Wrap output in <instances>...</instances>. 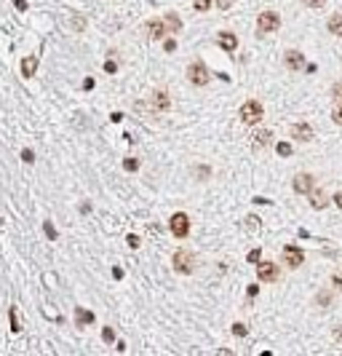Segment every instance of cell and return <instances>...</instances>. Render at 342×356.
<instances>
[{"label": "cell", "mask_w": 342, "mask_h": 356, "mask_svg": "<svg viewBox=\"0 0 342 356\" xmlns=\"http://www.w3.org/2000/svg\"><path fill=\"white\" fill-rule=\"evenodd\" d=\"M217 43H220L225 51H230V54L238 49V37H235V32H220V35H217Z\"/></svg>", "instance_id": "obj_13"}, {"label": "cell", "mask_w": 342, "mask_h": 356, "mask_svg": "<svg viewBox=\"0 0 342 356\" xmlns=\"http://www.w3.org/2000/svg\"><path fill=\"white\" fill-rule=\"evenodd\" d=\"M246 228H249V230H260V220H256V217H249V220H246Z\"/></svg>", "instance_id": "obj_31"}, {"label": "cell", "mask_w": 342, "mask_h": 356, "mask_svg": "<svg viewBox=\"0 0 342 356\" xmlns=\"http://www.w3.org/2000/svg\"><path fill=\"white\" fill-rule=\"evenodd\" d=\"M166 22H168V27H171L174 32H179V30H182V22H179V16H177L174 11H168V14H166Z\"/></svg>", "instance_id": "obj_19"}, {"label": "cell", "mask_w": 342, "mask_h": 356, "mask_svg": "<svg viewBox=\"0 0 342 356\" xmlns=\"http://www.w3.org/2000/svg\"><path fill=\"white\" fill-rule=\"evenodd\" d=\"M22 158H24L27 164H32L35 161V153H32V150H22Z\"/></svg>", "instance_id": "obj_32"}, {"label": "cell", "mask_w": 342, "mask_h": 356, "mask_svg": "<svg viewBox=\"0 0 342 356\" xmlns=\"http://www.w3.org/2000/svg\"><path fill=\"white\" fill-rule=\"evenodd\" d=\"M171 265H174L177 273L190 276V273L195 270V255H193V252H187V249H179V252H174V260H171Z\"/></svg>", "instance_id": "obj_1"}, {"label": "cell", "mask_w": 342, "mask_h": 356, "mask_svg": "<svg viewBox=\"0 0 342 356\" xmlns=\"http://www.w3.org/2000/svg\"><path fill=\"white\" fill-rule=\"evenodd\" d=\"M334 204H337L339 209H342V190H339V193H334Z\"/></svg>", "instance_id": "obj_43"}, {"label": "cell", "mask_w": 342, "mask_h": 356, "mask_svg": "<svg viewBox=\"0 0 342 356\" xmlns=\"http://www.w3.org/2000/svg\"><path fill=\"white\" fill-rule=\"evenodd\" d=\"M278 265L275 262H260L256 265V279L260 281H278Z\"/></svg>", "instance_id": "obj_9"}, {"label": "cell", "mask_w": 342, "mask_h": 356, "mask_svg": "<svg viewBox=\"0 0 342 356\" xmlns=\"http://www.w3.org/2000/svg\"><path fill=\"white\" fill-rule=\"evenodd\" d=\"M168 230H171V236H174V239H187V233H190V217H187L185 212L171 214Z\"/></svg>", "instance_id": "obj_4"}, {"label": "cell", "mask_w": 342, "mask_h": 356, "mask_svg": "<svg viewBox=\"0 0 342 356\" xmlns=\"http://www.w3.org/2000/svg\"><path fill=\"white\" fill-rule=\"evenodd\" d=\"M283 62H286V67L289 70H308V62H305V56H302V51H286V56H283Z\"/></svg>", "instance_id": "obj_10"}, {"label": "cell", "mask_w": 342, "mask_h": 356, "mask_svg": "<svg viewBox=\"0 0 342 356\" xmlns=\"http://www.w3.org/2000/svg\"><path fill=\"white\" fill-rule=\"evenodd\" d=\"M163 49H166V51L171 54V51H174V49H177V43H174V41H166V43H163Z\"/></svg>", "instance_id": "obj_39"}, {"label": "cell", "mask_w": 342, "mask_h": 356, "mask_svg": "<svg viewBox=\"0 0 342 356\" xmlns=\"http://www.w3.org/2000/svg\"><path fill=\"white\" fill-rule=\"evenodd\" d=\"M326 27H329V32H331V35L342 37V14H331V16H329V22H326Z\"/></svg>", "instance_id": "obj_17"}, {"label": "cell", "mask_w": 342, "mask_h": 356, "mask_svg": "<svg viewBox=\"0 0 342 356\" xmlns=\"http://www.w3.org/2000/svg\"><path fill=\"white\" fill-rule=\"evenodd\" d=\"M275 150H278L281 158H289V155H291V145H289V142H278V145H275Z\"/></svg>", "instance_id": "obj_20"}, {"label": "cell", "mask_w": 342, "mask_h": 356, "mask_svg": "<svg viewBox=\"0 0 342 356\" xmlns=\"http://www.w3.org/2000/svg\"><path fill=\"white\" fill-rule=\"evenodd\" d=\"M291 137L300 139V142H310L313 139V126L310 124H294L291 126Z\"/></svg>", "instance_id": "obj_12"}, {"label": "cell", "mask_w": 342, "mask_h": 356, "mask_svg": "<svg viewBox=\"0 0 342 356\" xmlns=\"http://www.w3.org/2000/svg\"><path fill=\"white\" fill-rule=\"evenodd\" d=\"M14 6L19 8V11H27V0H14Z\"/></svg>", "instance_id": "obj_38"}, {"label": "cell", "mask_w": 342, "mask_h": 356, "mask_svg": "<svg viewBox=\"0 0 342 356\" xmlns=\"http://www.w3.org/2000/svg\"><path fill=\"white\" fill-rule=\"evenodd\" d=\"M123 169H126V172H137L139 161H137V158H126V161H123Z\"/></svg>", "instance_id": "obj_21"}, {"label": "cell", "mask_w": 342, "mask_h": 356, "mask_svg": "<svg viewBox=\"0 0 342 356\" xmlns=\"http://www.w3.org/2000/svg\"><path fill=\"white\" fill-rule=\"evenodd\" d=\"M150 107L158 110V112H163L171 107V97H168V91L166 89H155L153 91V97H150Z\"/></svg>", "instance_id": "obj_8"}, {"label": "cell", "mask_w": 342, "mask_h": 356, "mask_svg": "<svg viewBox=\"0 0 342 356\" xmlns=\"http://www.w3.org/2000/svg\"><path fill=\"white\" fill-rule=\"evenodd\" d=\"M283 262H286L289 268H300L302 262H305V252H302L300 247L286 244V247H283Z\"/></svg>", "instance_id": "obj_7"}, {"label": "cell", "mask_w": 342, "mask_h": 356, "mask_svg": "<svg viewBox=\"0 0 342 356\" xmlns=\"http://www.w3.org/2000/svg\"><path fill=\"white\" fill-rule=\"evenodd\" d=\"M83 89L91 91V89H94V78H86V81H83Z\"/></svg>", "instance_id": "obj_40"}, {"label": "cell", "mask_w": 342, "mask_h": 356, "mask_svg": "<svg viewBox=\"0 0 342 356\" xmlns=\"http://www.w3.org/2000/svg\"><path fill=\"white\" fill-rule=\"evenodd\" d=\"M43 230H46V236H49L51 241H56V228H54V225H51L49 220H46V222H43Z\"/></svg>", "instance_id": "obj_22"}, {"label": "cell", "mask_w": 342, "mask_h": 356, "mask_svg": "<svg viewBox=\"0 0 342 356\" xmlns=\"http://www.w3.org/2000/svg\"><path fill=\"white\" fill-rule=\"evenodd\" d=\"M331 121H334L337 126H342V105H337L334 110H331Z\"/></svg>", "instance_id": "obj_26"}, {"label": "cell", "mask_w": 342, "mask_h": 356, "mask_svg": "<svg viewBox=\"0 0 342 356\" xmlns=\"http://www.w3.org/2000/svg\"><path fill=\"white\" fill-rule=\"evenodd\" d=\"M331 99H334L337 105H342V83H337V86L331 89Z\"/></svg>", "instance_id": "obj_25"}, {"label": "cell", "mask_w": 342, "mask_h": 356, "mask_svg": "<svg viewBox=\"0 0 342 356\" xmlns=\"http://www.w3.org/2000/svg\"><path fill=\"white\" fill-rule=\"evenodd\" d=\"M318 305H329V292H321L318 295Z\"/></svg>", "instance_id": "obj_33"}, {"label": "cell", "mask_w": 342, "mask_h": 356, "mask_svg": "<svg viewBox=\"0 0 342 356\" xmlns=\"http://www.w3.org/2000/svg\"><path fill=\"white\" fill-rule=\"evenodd\" d=\"M308 199H310V206H313V209H326V206H329V195L321 190V187H313Z\"/></svg>", "instance_id": "obj_11"}, {"label": "cell", "mask_w": 342, "mask_h": 356, "mask_svg": "<svg viewBox=\"0 0 342 356\" xmlns=\"http://www.w3.org/2000/svg\"><path fill=\"white\" fill-rule=\"evenodd\" d=\"M265 115V110H262V102H256V99H249V102H243L241 105V121L246 126H254V124H260Z\"/></svg>", "instance_id": "obj_2"}, {"label": "cell", "mask_w": 342, "mask_h": 356, "mask_svg": "<svg viewBox=\"0 0 342 356\" xmlns=\"http://www.w3.org/2000/svg\"><path fill=\"white\" fill-rule=\"evenodd\" d=\"M35 70H37V56H24L22 59V75L24 78H32Z\"/></svg>", "instance_id": "obj_16"}, {"label": "cell", "mask_w": 342, "mask_h": 356, "mask_svg": "<svg viewBox=\"0 0 342 356\" xmlns=\"http://www.w3.org/2000/svg\"><path fill=\"white\" fill-rule=\"evenodd\" d=\"M8 319H11V332H19V322H16V308L8 311Z\"/></svg>", "instance_id": "obj_28"}, {"label": "cell", "mask_w": 342, "mask_h": 356, "mask_svg": "<svg viewBox=\"0 0 342 356\" xmlns=\"http://www.w3.org/2000/svg\"><path fill=\"white\" fill-rule=\"evenodd\" d=\"M256 260H260V249H251L249 252V262H256Z\"/></svg>", "instance_id": "obj_36"}, {"label": "cell", "mask_w": 342, "mask_h": 356, "mask_svg": "<svg viewBox=\"0 0 342 356\" xmlns=\"http://www.w3.org/2000/svg\"><path fill=\"white\" fill-rule=\"evenodd\" d=\"M129 244L131 247H139V236H129Z\"/></svg>", "instance_id": "obj_44"}, {"label": "cell", "mask_w": 342, "mask_h": 356, "mask_svg": "<svg viewBox=\"0 0 342 356\" xmlns=\"http://www.w3.org/2000/svg\"><path fill=\"white\" fill-rule=\"evenodd\" d=\"M270 142H273V131H270V129H262V131H256V134H254L251 147H254V150H262L265 145H270Z\"/></svg>", "instance_id": "obj_14"}, {"label": "cell", "mask_w": 342, "mask_h": 356, "mask_svg": "<svg viewBox=\"0 0 342 356\" xmlns=\"http://www.w3.org/2000/svg\"><path fill=\"white\" fill-rule=\"evenodd\" d=\"M193 6L198 11H208V8H211V0H193Z\"/></svg>", "instance_id": "obj_27"}, {"label": "cell", "mask_w": 342, "mask_h": 356, "mask_svg": "<svg viewBox=\"0 0 342 356\" xmlns=\"http://www.w3.org/2000/svg\"><path fill=\"white\" fill-rule=\"evenodd\" d=\"M256 292H260V289H256V284H251V287H249V300L256 297Z\"/></svg>", "instance_id": "obj_42"}, {"label": "cell", "mask_w": 342, "mask_h": 356, "mask_svg": "<svg viewBox=\"0 0 342 356\" xmlns=\"http://www.w3.org/2000/svg\"><path fill=\"white\" fill-rule=\"evenodd\" d=\"M112 276H115V279H123V268H112Z\"/></svg>", "instance_id": "obj_45"}, {"label": "cell", "mask_w": 342, "mask_h": 356, "mask_svg": "<svg viewBox=\"0 0 342 356\" xmlns=\"http://www.w3.org/2000/svg\"><path fill=\"white\" fill-rule=\"evenodd\" d=\"M331 337H334V343H337L339 348H342V324H337V327H334V332H331Z\"/></svg>", "instance_id": "obj_29"}, {"label": "cell", "mask_w": 342, "mask_h": 356, "mask_svg": "<svg viewBox=\"0 0 342 356\" xmlns=\"http://www.w3.org/2000/svg\"><path fill=\"white\" fill-rule=\"evenodd\" d=\"M104 70H107V72H115L118 64H115V62H104Z\"/></svg>", "instance_id": "obj_37"}, {"label": "cell", "mask_w": 342, "mask_h": 356, "mask_svg": "<svg viewBox=\"0 0 342 356\" xmlns=\"http://www.w3.org/2000/svg\"><path fill=\"white\" fill-rule=\"evenodd\" d=\"M217 6H220V8H222V11H227V8H230V6H233V0H217Z\"/></svg>", "instance_id": "obj_34"}, {"label": "cell", "mask_w": 342, "mask_h": 356, "mask_svg": "<svg viewBox=\"0 0 342 356\" xmlns=\"http://www.w3.org/2000/svg\"><path fill=\"white\" fill-rule=\"evenodd\" d=\"M246 332H249V330H246L243 324H233V335L235 337H246Z\"/></svg>", "instance_id": "obj_30"}, {"label": "cell", "mask_w": 342, "mask_h": 356, "mask_svg": "<svg viewBox=\"0 0 342 356\" xmlns=\"http://www.w3.org/2000/svg\"><path fill=\"white\" fill-rule=\"evenodd\" d=\"M331 287L339 289L342 292V270H337V273H331Z\"/></svg>", "instance_id": "obj_24"}, {"label": "cell", "mask_w": 342, "mask_h": 356, "mask_svg": "<svg viewBox=\"0 0 342 356\" xmlns=\"http://www.w3.org/2000/svg\"><path fill=\"white\" fill-rule=\"evenodd\" d=\"M102 340H104V343H112V340H115V332H112V327H104V330H102Z\"/></svg>", "instance_id": "obj_23"}, {"label": "cell", "mask_w": 342, "mask_h": 356, "mask_svg": "<svg viewBox=\"0 0 342 356\" xmlns=\"http://www.w3.org/2000/svg\"><path fill=\"white\" fill-rule=\"evenodd\" d=\"M198 177H201V180H206V177H208V166H198Z\"/></svg>", "instance_id": "obj_35"}, {"label": "cell", "mask_w": 342, "mask_h": 356, "mask_svg": "<svg viewBox=\"0 0 342 356\" xmlns=\"http://www.w3.org/2000/svg\"><path fill=\"white\" fill-rule=\"evenodd\" d=\"M281 27V16L275 11H262L256 16V32L260 35H268V32H275Z\"/></svg>", "instance_id": "obj_3"}, {"label": "cell", "mask_w": 342, "mask_h": 356, "mask_svg": "<svg viewBox=\"0 0 342 356\" xmlns=\"http://www.w3.org/2000/svg\"><path fill=\"white\" fill-rule=\"evenodd\" d=\"M75 322H78V327H89L94 324V313L86 311V308H75Z\"/></svg>", "instance_id": "obj_18"}, {"label": "cell", "mask_w": 342, "mask_h": 356, "mask_svg": "<svg viewBox=\"0 0 342 356\" xmlns=\"http://www.w3.org/2000/svg\"><path fill=\"white\" fill-rule=\"evenodd\" d=\"M166 27H168V24H163L160 19L150 22V24H147V37H150V41H158V37H163V35H166Z\"/></svg>", "instance_id": "obj_15"}, {"label": "cell", "mask_w": 342, "mask_h": 356, "mask_svg": "<svg viewBox=\"0 0 342 356\" xmlns=\"http://www.w3.org/2000/svg\"><path fill=\"white\" fill-rule=\"evenodd\" d=\"M291 187H294V193H300V195H310V190L316 187V180H313V174H308V172H300L297 177H294Z\"/></svg>", "instance_id": "obj_6"}, {"label": "cell", "mask_w": 342, "mask_h": 356, "mask_svg": "<svg viewBox=\"0 0 342 356\" xmlns=\"http://www.w3.org/2000/svg\"><path fill=\"white\" fill-rule=\"evenodd\" d=\"M187 81L193 83V86H206L208 81H211V75H208V70H206V64L203 62H193L190 64V70H187Z\"/></svg>", "instance_id": "obj_5"}, {"label": "cell", "mask_w": 342, "mask_h": 356, "mask_svg": "<svg viewBox=\"0 0 342 356\" xmlns=\"http://www.w3.org/2000/svg\"><path fill=\"white\" fill-rule=\"evenodd\" d=\"M305 3L313 6V8H321V6H324V0H305Z\"/></svg>", "instance_id": "obj_41"}]
</instances>
